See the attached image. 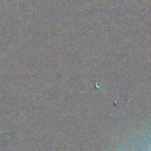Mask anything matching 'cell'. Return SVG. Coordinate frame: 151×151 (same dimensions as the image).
Segmentation results:
<instances>
[{
  "label": "cell",
  "mask_w": 151,
  "mask_h": 151,
  "mask_svg": "<svg viewBox=\"0 0 151 151\" xmlns=\"http://www.w3.org/2000/svg\"><path fill=\"white\" fill-rule=\"evenodd\" d=\"M113 151H151V120L125 133Z\"/></svg>",
  "instance_id": "1"
}]
</instances>
